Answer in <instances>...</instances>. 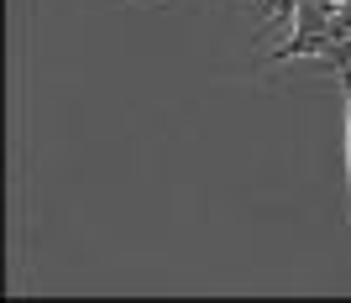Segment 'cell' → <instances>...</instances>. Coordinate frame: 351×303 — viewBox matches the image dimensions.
Wrapping results in <instances>:
<instances>
[{
    "instance_id": "6da1fadb",
    "label": "cell",
    "mask_w": 351,
    "mask_h": 303,
    "mask_svg": "<svg viewBox=\"0 0 351 303\" xmlns=\"http://www.w3.org/2000/svg\"><path fill=\"white\" fill-rule=\"evenodd\" d=\"M341 68V89H346V183H351V63H336Z\"/></svg>"
}]
</instances>
